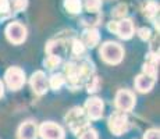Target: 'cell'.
I'll return each mask as SVG.
<instances>
[{
    "label": "cell",
    "mask_w": 160,
    "mask_h": 139,
    "mask_svg": "<svg viewBox=\"0 0 160 139\" xmlns=\"http://www.w3.org/2000/svg\"><path fill=\"white\" fill-rule=\"evenodd\" d=\"M85 88H87L89 93H95V92H98L100 89V79L96 75H92L88 79V82L85 83Z\"/></svg>",
    "instance_id": "cell-22"
},
{
    "label": "cell",
    "mask_w": 160,
    "mask_h": 139,
    "mask_svg": "<svg viewBox=\"0 0 160 139\" xmlns=\"http://www.w3.org/2000/svg\"><path fill=\"white\" fill-rule=\"evenodd\" d=\"M88 13H99L102 8V0H82Z\"/></svg>",
    "instance_id": "cell-21"
},
{
    "label": "cell",
    "mask_w": 160,
    "mask_h": 139,
    "mask_svg": "<svg viewBox=\"0 0 160 139\" xmlns=\"http://www.w3.org/2000/svg\"><path fill=\"white\" fill-rule=\"evenodd\" d=\"M99 54L104 63L110 64V66H117L124 58V47L117 42L107 41L100 46Z\"/></svg>",
    "instance_id": "cell-2"
},
{
    "label": "cell",
    "mask_w": 160,
    "mask_h": 139,
    "mask_svg": "<svg viewBox=\"0 0 160 139\" xmlns=\"http://www.w3.org/2000/svg\"><path fill=\"white\" fill-rule=\"evenodd\" d=\"M38 134L42 139H64L66 134L61 125L52 121H46L38 128Z\"/></svg>",
    "instance_id": "cell-9"
},
{
    "label": "cell",
    "mask_w": 160,
    "mask_h": 139,
    "mask_svg": "<svg viewBox=\"0 0 160 139\" xmlns=\"http://www.w3.org/2000/svg\"><path fill=\"white\" fill-rule=\"evenodd\" d=\"M13 13L10 8V0H0V21L10 18Z\"/></svg>",
    "instance_id": "cell-20"
},
{
    "label": "cell",
    "mask_w": 160,
    "mask_h": 139,
    "mask_svg": "<svg viewBox=\"0 0 160 139\" xmlns=\"http://www.w3.org/2000/svg\"><path fill=\"white\" fill-rule=\"evenodd\" d=\"M63 4L68 14L77 15L82 13V0H64Z\"/></svg>",
    "instance_id": "cell-17"
},
{
    "label": "cell",
    "mask_w": 160,
    "mask_h": 139,
    "mask_svg": "<svg viewBox=\"0 0 160 139\" xmlns=\"http://www.w3.org/2000/svg\"><path fill=\"white\" fill-rule=\"evenodd\" d=\"M43 64H45V67L48 70H54L61 64V58L54 57V56H48V57L45 58Z\"/></svg>",
    "instance_id": "cell-24"
},
{
    "label": "cell",
    "mask_w": 160,
    "mask_h": 139,
    "mask_svg": "<svg viewBox=\"0 0 160 139\" xmlns=\"http://www.w3.org/2000/svg\"><path fill=\"white\" fill-rule=\"evenodd\" d=\"M4 82L11 91H20L25 85V72L20 67H8L4 72Z\"/></svg>",
    "instance_id": "cell-6"
},
{
    "label": "cell",
    "mask_w": 160,
    "mask_h": 139,
    "mask_svg": "<svg viewBox=\"0 0 160 139\" xmlns=\"http://www.w3.org/2000/svg\"><path fill=\"white\" fill-rule=\"evenodd\" d=\"M107 125H109L110 132L116 137L125 134L130 129V120H128L127 113H122V111L118 110L112 113L109 120H107Z\"/></svg>",
    "instance_id": "cell-4"
},
{
    "label": "cell",
    "mask_w": 160,
    "mask_h": 139,
    "mask_svg": "<svg viewBox=\"0 0 160 139\" xmlns=\"http://www.w3.org/2000/svg\"><path fill=\"white\" fill-rule=\"evenodd\" d=\"M29 85L31 89L33 91V93L38 96H43L46 92L49 91V82H48V77H46L45 71L39 70L31 75L29 78Z\"/></svg>",
    "instance_id": "cell-10"
},
{
    "label": "cell",
    "mask_w": 160,
    "mask_h": 139,
    "mask_svg": "<svg viewBox=\"0 0 160 139\" xmlns=\"http://www.w3.org/2000/svg\"><path fill=\"white\" fill-rule=\"evenodd\" d=\"M66 122L68 128L71 129L72 134L78 135L81 131L89 127V118L82 107H72L68 113L66 114Z\"/></svg>",
    "instance_id": "cell-3"
},
{
    "label": "cell",
    "mask_w": 160,
    "mask_h": 139,
    "mask_svg": "<svg viewBox=\"0 0 160 139\" xmlns=\"http://www.w3.org/2000/svg\"><path fill=\"white\" fill-rule=\"evenodd\" d=\"M79 41L82 42V45L85 46V49L87 47L88 49H93V47H96V45H99L100 33L95 27L87 28V29H84V32H82L81 39H79Z\"/></svg>",
    "instance_id": "cell-13"
},
{
    "label": "cell",
    "mask_w": 160,
    "mask_h": 139,
    "mask_svg": "<svg viewBox=\"0 0 160 139\" xmlns=\"http://www.w3.org/2000/svg\"><path fill=\"white\" fill-rule=\"evenodd\" d=\"M138 36H139L142 41H149L150 38H152V31L149 29V28H146V27H142V28H139L138 29Z\"/></svg>",
    "instance_id": "cell-27"
},
{
    "label": "cell",
    "mask_w": 160,
    "mask_h": 139,
    "mask_svg": "<svg viewBox=\"0 0 160 139\" xmlns=\"http://www.w3.org/2000/svg\"><path fill=\"white\" fill-rule=\"evenodd\" d=\"M71 53L74 56V58L84 57L85 46L82 45V42L79 41V39H72V42H71Z\"/></svg>",
    "instance_id": "cell-19"
},
{
    "label": "cell",
    "mask_w": 160,
    "mask_h": 139,
    "mask_svg": "<svg viewBox=\"0 0 160 139\" xmlns=\"http://www.w3.org/2000/svg\"><path fill=\"white\" fill-rule=\"evenodd\" d=\"M135 102H137V97H135L134 92H131L130 89H120V91H117L116 97H114V104L118 111H122V113L132 111V109L135 107Z\"/></svg>",
    "instance_id": "cell-7"
},
{
    "label": "cell",
    "mask_w": 160,
    "mask_h": 139,
    "mask_svg": "<svg viewBox=\"0 0 160 139\" xmlns=\"http://www.w3.org/2000/svg\"><path fill=\"white\" fill-rule=\"evenodd\" d=\"M78 138L79 139H99V135H98L96 129L91 128V127H88V128H85L84 131H81L78 134Z\"/></svg>",
    "instance_id": "cell-25"
},
{
    "label": "cell",
    "mask_w": 160,
    "mask_h": 139,
    "mask_svg": "<svg viewBox=\"0 0 160 139\" xmlns=\"http://www.w3.org/2000/svg\"><path fill=\"white\" fill-rule=\"evenodd\" d=\"M66 50H67L66 42L63 39H52L46 45V53H48V56H54V57H58L61 60L66 56Z\"/></svg>",
    "instance_id": "cell-14"
},
{
    "label": "cell",
    "mask_w": 160,
    "mask_h": 139,
    "mask_svg": "<svg viewBox=\"0 0 160 139\" xmlns=\"http://www.w3.org/2000/svg\"><path fill=\"white\" fill-rule=\"evenodd\" d=\"M107 29L110 32L116 33L120 39H124V41L131 39L135 33L134 22H132L131 18H121L120 21H112L107 25Z\"/></svg>",
    "instance_id": "cell-5"
},
{
    "label": "cell",
    "mask_w": 160,
    "mask_h": 139,
    "mask_svg": "<svg viewBox=\"0 0 160 139\" xmlns=\"http://www.w3.org/2000/svg\"><path fill=\"white\" fill-rule=\"evenodd\" d=\"M143 139H160V132L159 129H148L145 132V135H143Z\"/></svg>",
    "instance_id": "cell-28"
},
{
    "label": "cell",
    "mask_w": 160,
    "mask_h": 139,
    "mask_svg": "<svg viewBox=\"0 0 160 139\" xmlns=\"http://www.w3.org/2000/svg\"><path fill=\"white\" fill-rule=\"evenodd\" d=\"M4 32H6L7 41L10 43H13V45H21V43H24L27 39V35H28L25 25H22L18 21H13V22L8 24L6 27Z\"/></svg>",
    "instance_id": "cell-8"
},
{
    "label": "cell",
    "mask_w": 160,
    "mask_h": 139,
    "mask_svg": "<svg viewBox=\"0 0 160 139\" xmlns=\"http://www.w3.org/2000/svg\"><path fill=\"white\" fill-rule=\"evenodd\" d=\"M48 82H49V88H52L53 91H60L63 88V85L66 83V78L61 72H57V74H52L50 78H48Z\"/></svg>",
    "instance_id": "cell-18"
},
{
    "label": "cell",
    "mask_w": 160,
    "mask_h": 139,
    "mask_svg": "<svg viewBox=\"0 0 160 139\" xmlns=\"http://www.w3.org/2000/svg\"><path fill=\"white\" fill-rule=\"evenodd\" d=\"M143 13L149 20L155 21L159 18V3L155 0H148L143 4Z\"/></svg>",
    "instance_id": "cell-16"
},
{
    "label": "cell",
    "mask_w": 160,
    "mask_h": 139,
    "mask_svg": "<svg viewBox=\"0 0 160 139\" xmlns=\"http://www.w3.org/2000/svg\"><path fill=\"white\" fill-rule=\"evenodd\" d=\"M17 137L18 139H36L38 138V125H36V122L32 121V120L24 121L18 127Z\"/></svg>",
    "instance_id": "cell-12"
},
{
    "label": "cell",
    "mask_w": 160,
    "mask_h": 139,
    "mask_svg": "<svg viewBox=\"0 0 160 139\" xmlns=\"http://www.w3.org/2000/svg\"><path fill=\"white\" fill-rule=\"evenodd\" d=\"M63 75L66 78V83L71 88V91H75L85 86L88 79L95 75V66L92 60L87 57L72 58L66 63Z\"/></svg>",
    "instance_id": "cell-1"
},
{
    "label": "cell",
    "mask_w": 160,
    "mask_h": 139,
    "mask_svg": "<svg viewBox=\"0 0 160 139\" xmlns=\"http://www.w3.org/2000/svg\"><path fill=\"white\" fill-rule=\"evenodd\" d=\"M85 113H87L89 120H100L103 117V111H104V103L102 99L93 96L89 97L85 102V107H84Z\"/></svg>",
    "instance_id": "cell-11"
},
{
    "label": "cell",
    "mask_w": 160,
    "mask_h": 139,
    "mask_svg": "<svg viewBox=\"0 0 160 139\" xmlns=\"http://www.w3.org/2000/svg\"><path fill=\"white\" fill-rule=\"evenodd\" d=\"M155 82H156V79L152 78V77L146 75V74H139V75H137V78H135L134 85L138 92H141V93H148V92H150L153 89Z\"/></svg>",
    "instance_id": "cell-15"
},
{
    "label": "cell",
    "mask_w": 160,
    "mask_h": 139,
    "mask_svg": "<svg viewBox=\"0 0 160 139\" xmlns=\"http://www.w3.org/2000/svg\"><path fill=\"white\" fill-rule=\"evenodd\" d=\"M28 7V0H10L11 13H21Z\"/></svg>",
    "instance_id": "cell-23"
},
{
    "label": "cell",
    "mask_w": 160,
    "mask_h": 139,
    "mask_svg": "<svg viewBox=\"0 0 160 139\" xmlns=\"http://www.w3.org/2000/svg\"><path fill=\"white\" fill-rule=\"evenodd\" d=\"M3 96H4V83H3V81L0 79V99Z\"/></svg>",
    "instance_id": "cell-29"
},
{
    "label": "cell",
    "mask_w": 160,
    "mask_h": 139,
    "mask_svg": "<svg viewBox=\"0 0 160 139\" xmlns=\"http://www.w3.org/2000/svg\"><path fill=\"white\" fill-rule=\"evenodd\" d=\"M127 6L125 4H118L117 7L113 8V11H112V14H113V17H117V18H125V14H127Z\"/></svg>",
    "instance_id": "cell-26"
}]
</instances>
